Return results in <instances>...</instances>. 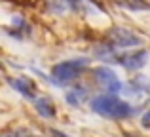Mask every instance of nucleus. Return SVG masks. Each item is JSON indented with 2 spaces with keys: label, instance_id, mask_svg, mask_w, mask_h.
I'll use <instances>...</instances> for the list:
<instances>
[{
  "label": "nucleus",
  "instance_id": "2",
  "mask_svg": "<svg viewBox=\"0 0 150 137\" xmlns=\"http://www.w3.org/2000/svg\"><path fill=\"white\" fill-rule=\"evenodd\" d=\"M86 65H88L86 59H70V61L57 63L51 69L50 80L53 82L55 86H65V84H69L70 80H74V78L82 72V69H84Z\"/></svg>",
  "mask_w": 150,
  "mask_h": 137
},
{
  "label": "nucleus",
  "instance_id": "8",
  "mask_svg": "<svg viewBox=\"0 0 150 137\" xmlns=\"http://www.w3.org/2000/svg\"><path fill=\"white\" fill-rule=\"evenodd\" d=\"M86 97H88V92H86V88H82V86L72 88L70 92L65 93V99H67V103H69L70 107H80V105L86 101Z\"/></svg>",
  "mask_w": 150,
  "mask_h": 137
},
{
  "label": "nucleus",
  "instance_id": "4",
  "mask_svg": "<svg viewBox=\"0 0 150 137\" xmlns=\"http://www.w3.org/2000/svg\"><path fill=\"white\" fill-rule=\"evenodd\" d=\"M110 38V44L114 46V48H131V46H139L141 44V38L137 36L135 33H131V31L127 29H112L108 34Z\"/></svg>",
  "mask_w": 150,
  "mask_h": 137
},
{
  "label": "nucleus",
  "instance_id": "9",
  "mask_svg": "<svg viewBox=\"0 0 150 137\" xmlns=\"http://www.w3.org/2000/svg\"><path fill=\"white\" fill-rule=\"evenodd\" d=\"M141 126H143L144 130H148V128H150V111L143 116V118H141Z\"/></svg>",
  "mask_w": 150,
  "mask_h": 137
},
{
  "label": "nucleus",
  "instance_id": "3",
  "mask_svg": "<svg viewBox=\"0 0 150 137\" xmlns=\"http://www.w3.org/2000/svg\"><path fill=\"white\" fill-rule=\"evenodd\" d=\"M93 74H95L97 82H99V84L108 93H114V95H116V93L122 92V88H124L122 82H120V78L116 76V72L110 70L108 67H97V69H93Z\"/></svg>",
  "mask_w": 150,
  "mask_h": 137
},
{
  "label": "nucleus",
  "instance_id": "1",
  "mask_svg": "<svg viewBox=\"0 0 150 137\" xmlns=\"http://www.w3.org/2000/svg\"><path fill=\"white\" fill-rule=\"evenodd\" d=\"M89 107L99 116L110 118V120H122V118H127V116L131 114V105L122 101V99H118L114 93H105V95L93 97Z\"/></svg>",
  "mask_w": 150,
  "mask_h": 137
},
{
  "label": "nucleus",
  "instance_id": "10",
  "mask_svg": "<svg viewBox=\"0 0 150 137\" xmlns=\"http://www.w3.org/2000/svg\"><path fill=\"white\" fill-rule=\"evenodd\" d=\"M50 133H51V135H55V137H69V135L63 133V131H59V130H50Z\"/></svg>",
  "mask_w": 150,
  "mask_h": 137
},
{
  "label": "nucleus",
  "instance_id": "12",
  "mask_svg": "<svg viewBox=\"0 0 150 137\" xmlns=\"http://www.w3.org/2000/svg\"><path fill=\"white\" fill-rule=\"evenodd\" d=\"M67 2H70V4H72V2H76V0H67Z\"/></svg>",
  "mask_w": 150,
  "mask_h": 137
},
{
  "label": "nucleus",
  "instance_id": "11",
  "mask_svg": "<svg viewBox=\"0 0 150 137\" xmlns=\"http://www.w3.org/2000/svg\"><path fill=\"white\" fill-rule=\"evenodd\" d=\"M11 2H17V4H30V2H34V0H11Z\"/></svg>",
  "mask_w": 150,
  "mask_h": 137
},
{
  "label": "nucleus",
  "instance_id": "7",
  "mask_svg": "<svg viewBox=\"0 0 150 137\" xmlns=\"http://www.w3.org/2000/svg\"><path fill=\"white\" fill-rule=\"evenodd\" d=\"M34 109H36V112L42 118H53L55 116V107L48 97H38L34 101Z\"/></svg>",
  "mask_w": 150,
  "mask_h": 137
},
{
  "label": "nucleus",
  "instance_id": "5",
  "mask_svg": "<svg viewBox=\"0 0 150 137\" xmlns=\"http://www.w3.org/2000/svg\"><path fill=\"white\" fill-rule=\"evenodd\" d=\"M114 63H120L122 67L129 70H139L148 63V52L146 50H137V52L127 53V55H116Z\"/></svg>",
  "mask_w": 150,
  "mask_h": 137
},
{
  "label": "nucleus",
  "instance_id": "6",
  "mask_svg": "<svg viewBox=\"0 0 150 137\" xmlns=\"http://www.w3.org/2000/svg\"><path fill=\"white\" fill-rule=\"evenodd\" d=\"M10 86L15 89V92H19L21 95L30 97V99H33V97H34V93H36V86H34V82L30 80V78H27V76L10 78Z\"/></svg>",
  "mask_w": 150,
  "mask_h": 137
}]
</instances>
